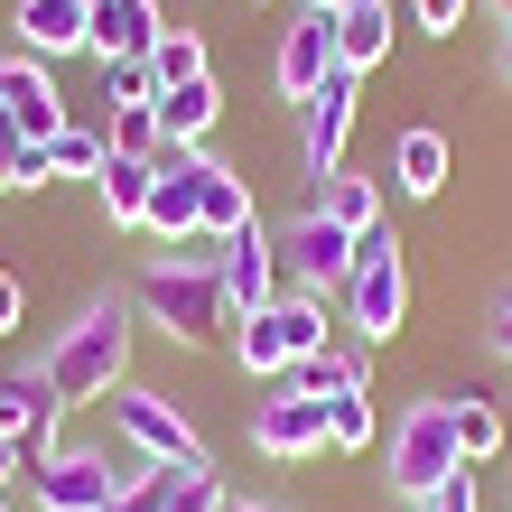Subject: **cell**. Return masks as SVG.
<instances>
[{
	"label": "cell",
	"mask_w": 512,
	"mask_h": 512,
	"mask_svg": "<svg viewBox=\"0 0 512 512\" xmlns=\"http://www.w3.org/2000/svg\"><path fill=\"white\" fill-rule=\"evenodd\" d=\"M0 112H10L28 140H56L75 122L66 94H56V75H47V56H0Z\"/></svg>",
	"instance_id": "11"
},
{
	"label": "cell",
	"mask_w": 512,
	"mask_h": 512,
	"mask_svg": "<svg viewBox=\"0 0 512 512\" xmlns=\"http://www.w3.org/2000/svg\"><path fill=\"white\" fill-rule=\"evenodd\" d=\"M401 512H429V503H401Z\"/></svg>",
	"instance_id": "42"
},
{
	"label": "cell",
	"mask_w": 512,
	"mask_h": 512,
	"mask_svg": "<svg viewBox=\"0 0 512 512\" xmlns=\"http://www.w3.org/2000/svg\"><path fill=\"white\" fill-rule=\"evenodd\" d=\"M252 447H261V457H326V401H298V391L280 382V391H270V401L252 410Z\"/></svg>",
	"instance_id": "12"
},
{
	"label": "cell",
	"mask_w": 512,
	"mask_h": 512,
	"mask_svg": "<svg viewBox=\"0 0 512 512\" xmlns=\"http://www.w3.org/2000/svg\"><path fill=\"white\" fill-rule=\"evenodd\" d=\"M19 466H28V457H19V438L0 429V485H19Z\"/></svg>",
	"instance_id": "36"
},
{
	"label": "cell",
	"mask_w": 512,
	"mask_h": 512,
	"mask_svg": "<svg viewBox=\"0 0 512 512\" xmlns=\"http://www.w3.org/2000/svg\"><path fill=\"white\" fill-rule=\"evenodd\" d=\"M326 75H336V10H298V19L280 28V56H270V84H280L289 103H308Z\"/></svg>",
	"instance_id": "10"
},
{
	"label": "cell",
	"mask_w": 512,
	"mask_h": 512,
	"mask_svg": "<svg viewBox=\"0 0 512 512\" xmlns=\"http://www.w3.org/2000/svg\"><path fill=\"white\" fill-rule=\"evenodd\" d=\"M410 317V270H401V243L391 233H364L354 243V270H345V326L364 345H391Z\"/></svg>",
	"instance_id": "4"
},
{
	"label": "cell",
	"mask_w": 512,
	"mask_h": 512,
	"mask_svg": "<svg viewBox=\"0 0 512 512\" xmlns=\"http://www.w3.org/2000/svg\"><path fill=\"white\" fill-rule=\"evenodd\" d=\"M494 354H503V364H512V289L494 298Z\"/></svg>",
	"instance_id": "34"
},
{
	"label": "cell",
	"mask_w": 512,
	"mask_h": 512,
	"mask_svg": "<svg viewBox=\"0 0 512 512\" xmlns=\"http://www.w3.org/2000/svg\"><path fill=\"white\" fill-rule=\"evenodd\" d=\"M391 38H401V0H345V10H336V66L373 75L391 56Z\"/></svg>",
	"instance_id": "14"
},
{
	"label": "cell",
	"mask_w": 512,
	"mask_h": 512,
	"mask_svg": "<svg viewBox=\"0 0 512 512\" xmlns=\"http://www.w3.org/2000/svg\"><path fill=\"white\" fill-rule=\"evenodd\" d=\"M168 494H177V466H140L122 494H112L103 512H168Z\"/></svg>",
	"instance_id": "28"
},
{
	"label": "cell",
	"mask_w": 512,
	"mask_h": 512,
	"mask_svg": "<svg viewBox=\"0 0 512 512\" xmlns=\"http://www.w3.org/2000/svg\"><path fill=\"white\" fill-rule=\"evenodd\" d=\"M103 140L112 149H122V159H159V112H149V103H131V112H112V122H103Z\"/></svg>",
	"instance_id": "27"
},
{
	"label": "cell",
	"mask_w": 512,
	"mask_h": 512,
	"mask_svg": "<svg viewBox=\"0 0 512 512\" xmlns=\"http://www.w3.org/2000/svg\"><path fill=\"white\" fill-rule=\"evenodd\" d=\"M122 373H131V308H122V298H103V308H84L66 336H56L47 382L66 391V401H112Z\"/></svg>",
	"instance_id": "2"
},
{
	"label": "cell",
	"mask_w": 512,
	"mask_h": 512,
	"mask_svg": "<svg viewBox=\"0 0 512 512\" xmlns=\"http://www.w3.org/2000/svg\"><path fill=\"white\" fill-rule=\"evenodd\" d=\"M391 457V485H401V503H429L447 475H466V447H457V419H447V401H410L401 429L382 438Z\"/></svg>",
	"instance_id": "3"
},
{
	"label": "cell",
	"mask_w": 512,
	"mask_h": 512,
	"mask_svg": "<svg viewBox=\"0 0 512 512\" xmlns=\"http://www.w3.org/2000/svg\"><path fill=\"white\" fill-rule=\"evenodd\" d=\"M447 419H457V447H466V466H485V457H503V447H512L503 410L485 401V391H447Z\"/></svg>",
	"instance_id": "19"
},
{
	"label": "cell",
	"mask_w": 512,
	"mask_h": 512,
	"mask_svg": "<svg viewBox=\"0 0 512 512\" xmlns=\"http://www.w3.org/2000/svg\"><path fill=\"white\" fill-rule=\"evenodd\" d=\"M103 94H112V112H131V103H159V84H149L140 56H112V66H103Z\"/></svg>",
	"instance_id": "29"
},
{
	"label": "cell",
	"mask_w": 512,
	"mask_h": 512,
	"mask_svg": "<svg viewBox=\"0 0 512 512\" xmlns=\"http://www.w3.org/2000/svg\"><path fill=\"white\" fill-rule=\"evenodd\" d=\"M0 512H10V485H0Z\"/></svg>",
	"instance_id": "41"
},
{
	"label": "cell",
	"mask_w": 512,
	"mask_h": 512,
	"mask_svg": "<svg viewBox=\"0 0 512 512\" xmlns=\"http://www.w3.org/2000/svg\"><path fill=\"white\" fill-rule=\"evenodd\" d=\"M475 10H512V0H475Z\"/></svg>",
	"instance_id": "40"
},
{
	"label": "cell",
	"mask_w": 512,
	"mask_h": 512,
	"mask_svg": "<svg viewBox=\"0 0 512 512\" xmlns=\"http://www.w3.org/2000/svg\"><path fill=\"white\" fill-rule=\"evenodd\" d=\"M475 10V0H410V28H429V38H447V28H457Z\"/></svg>",
	"instance_id": "31"
},
{
	"label": "cell",
	"mask_w": 512,
	"mask_h": 512,
	"mask_svg": "<svg viewBox=\"0 0 512 512\" xmlns=\"http://www.w3.org/2000/svg\"><path fill=\"white\" fill-rule=\"evenodd\" d=\"M503 84H512V10H503Z\"/></svg>",
	"instance_id": "37"
},
{
	"label": "cell",
	"mask_w": 512,
	"mask_h": 512,
	"mask_svg": "<svg viewBox=\"0 0 512 512\" xmlns=\"http://www.w3.org/2000/svg\"><path fill=\"white\" fill-rule=\"evenodd\" d=\"M149 112H159V131H168L177 149H196L205 131H215V112H224V94H215V75H196V84H168V94L149 103Z\"/></svg>",
	"instance_id": "17"
},
{
	"label": "cell",
	"mask_w": 512,
	"mask_h": 512,
	"mask_svg": "<svg viewBox=\"0 0 512 512\" xmlns=\"http://www.w3.org/2000/svg\"><path fill=\"white\" fill-rule=\"evenodd\" d=\"M19 308H28V298H19V280H10V270H0V336L19 326Z\"/></svg>",
	"instance_id": "35"
},
{
	"label": "cell",
	"mask_w": 512,
	"mask_h": 512,
	"mask_svg": "<svg viewBox=\"0 0 512 512\" xmlns=\"http://www.w3.org/2000/svg\"><path fill=\"white\" fill-rule=\"evenodd\" d=\"M429 512H475V466H466V475H447V485L429 494Z\"/></svg>",
	"instance_id": "33"
},
{
	"label": "cell",
	"mask_w": 512,
	"mask_h": 512,
	"mask_svg": "<svg viewBox=\"0 0 512 512\" xmlns=\"http://www.w3.org/2000/svg\"><path fill=\"white\" fill-rule=\"evenodd\" d=\"M317 215L326 224H345V233H382V187H373V177H326V187H317Z\"/></svg>",
	"instance_id": "21"
},
{
	"label": "cell",
	"mask_w": 512,
	"mask_h": 512,
	"mask_svg": "<svg viewBox=\"0 0 512 512\" xmlns=\"http://www.w3.org/2000/svg\"><path fill=\"white\" fill-rule=\"evenodd\" d=\"M233 354H243V373H289V336H280V317H243L233 326Z\"/></svg>",
	"instance_id": "26"
},
{
	"label": "cell",
	"mask_w": 512,
	"mask_h": 512,
	"mask_svg": "<svg viewBox=\"0 0 512 512\" xmlns=\"http://www.w3.org/2000/svg\"><path fill=\"white\" fill-rule=\"evenodd\" d=\"M140 66H149V84H159V94H168V84H196V75H205V38H196V28H168Z\"/></svg>",
	"instance_id": "25"
},
{
	"label": "cell",
	"mask_w": 512,
	"mask_h": 512,
	"mask_svg": "<svg viewBox=\"0 0 512 512\" xmlns=\"http://www.w3.org/2000/svg\"><path fill=\"white\" fill-rule=\"evenodd\" d=\"M298 10H345V0H298Z\"/></svg>",
	"instance_id": "39"
},
{
	"label": "cell",
	"mask_w": 512,
	"mask_h": 512,
	"mask_svg": "<svg viewBox=\"0 0 512 512\" xmlns=\"http://www.w3.org/2000/svg\"><path fill=\"white\" fill-rule=\"evenodd\" d=\"M94 47V0H19V56H75Z\"/></svg>",
	"instance_id": "13"
},
{
	"label": "cell",
	"mask_w": 512,
	"mask_h": 512,
	"mask_svg": "<svg viewBox=\"0 0 512 512\" xmlns=\"http://www.w3.org/2000/svg\"><path fill=\"white\" fill-rule=\"evenodd\" d=\"M373 438H382V419H373V391H364V382L326 391V447H336V457H354V447H373Z\"/></svg>",
	"instance_id": "22"
},
{
	"label": "cell",
	"mask_w": 512,
	"mask_h": 512,
	"mask_svg": "<svg viewBox=\"0 0 512 512\" xmlns=\"http://www.w3.org/2000/svg\"><path fill=\"white\" fill-rule=\"evenodd\" d=\"M391 187L401 196H438L447 187V140L438 131H401L391 140Z\"/></svg>",
	"instance_id": "18"
},
{
	"label": "cell",
	"mask_w": 512,
	"mask_h": 512,
	"mask_svg": "<svg viewBox=\"0 0 512 512\" xmlns=\"http://www.w3.org/2000/svg\"><path fill=\"white\" fill-rule=\"evenodd\" d=\"M270 243H280V270H289L308 298H345V270H354V243H364V233L326 224L317 205H308V215H298L289 233H270Z\"/></svg>",
	"instance_id": "8"
},
{
	"label": "cell",
	"mask_w": 512,
	"mask_h": 512,
	"mask_svg": "<svg viewBox=\"0 0 512 512\" xmlns=\"http://www.w3.org/2000/svg\"><path fill=\"white\" fill-rule=\"evenodd\" d=\"M103 159H112V140L94 122H66L47 140V177H103Z\"/></svg>",
	"instance_id": "24"
},
{
	"label": "cell",
	"mask_w": 512,
	"mask_h": 512,
	"mask_svg": "<svg viewBox=\"0 0 512 512\" xmlns=\"http://www.w3.org/2000/svg\"><path fill=\"white\" fill-rule=\"evenodd\" d=\"M224 512H270V503H233V494H224Z\"/></svg>",
	"instance_id": "38"
},
{
	"label": "cell",
	"mask_w": 512,
	"mask_h": 512,
	"mask_svg": "<svg viewBox=\"0 0 512 512\" xmlns=\"http://www.w3.org/2000/svg\"><path fill=\"white\" fill-rule=\"evenodd\" d=\"M354 94H364V75H354V66H336L308 103H298V168H308L317 187L345 168V140H354Z\"/></svg>",
	"instance_id": "6"
},
{
	"label": "cell",
	"mask_w": 512,
	"mask_h": 512,
	"mask_svg": "<svg viewBox=\"0 0 512 512\" xmlns=\"http://www.w3.org/2000/svg\"><path fill=\"white\" fill-rule=\"evenodd\" d=\"M168 512H224V485H215V466H196V475H177V494Z\"/></svg>",
	"instance_id": "30"
},
{
	"label": "cell",
	"mask_w": 512,
	"mask_h": 512,
	"mask_svg": "<svg viewBox=\"0 0 512 512\" xmlns=\"http://www.w3.org/2000/svg\"><path fill=\"white\" fill-rule=\"evenodd\" d=\"M168 38V19H159V0H94V66H112V56H149Z\"/></svg>",
	"instance_id": "15"
},
{
	"label": "cell",
	"mask_w": 512,
	"mask_h": 512,
	"mask_svg": "<svg viewBox=\"0 0 512 512\" xmlns=\"http://www.w3.org/2000/svg\"><path fill=\"white\" fill-rule=\"evenodd\" d=\"M122 485H131V466H122V457H103V447H56V457L28 475L38 512H103Z\"/></svg>",
	"instance_id": "7"
},
{
	"label": "cell",
	"mask_w": 512,
	"mask_h": 512,
	"mask_svg": "<svg viewBox=\"0 0 512 512\" xmlns=\"http://www.w3.org/2000/svg\"><path fill=\"white\" fill-rule=\"evenodd\" d=\"M103 419L131 438V457H140V466H177V475H196V466H205V438L187 429V410H177V401H159V391H140V382H122V391H112V401H103Z\"/></svg>",
	"instance_id": "5"
},
{
	"label": "cell",
	"mask_w": 512,
	"mask_h": 512,
	"mask_svg": "<svg viewBox=\"0 0 512 512\" xmlns=\"http://www.w3.org/2000/svg\"><path fill=\"white\" fill-rule=\"evenodd\" d=\"M94 187H103V215H112V224H149V187H159V168H149V159H122V149H112Z\"/></svg>",
	"instance_id": "20"
},
{
	"label": "cell",
	"mask_w": 512,
	"mask_h": 512,
	"mask_svg": "<svg viewBox=\"0 0 512 512\" xmlns=\"http://www.w3.org/2000/svg\"><path fill=\"white\" fill-rule=\"evenodd\" d=\"M233 224H252V187L224 159H196V233H205V243H224Z\"/></svg>",
	"instance_id": "16"
},
{
	"label": "cell",
	"mask_w": 512,
	"mask_h": 512,
	"mask_svg": "<svg viewBox=\"0 0 512 512\" xmlns=\"http://www.w3.org/2000/svg\"><path fill=\"white\" fill-rule=\"evenodd\" d=\"M140 317L159 326V336H177V345H224L233 326V298H224V270H215V252H177V261H149L140 270Z\"/></svg>",
	"instance_id": "1"
},
{
	"label": "cell",
	"mask_w": 512,
	"mask_h": 512,
	"mask_svg": "<svg viewBox=\"0 0 512 512\" xmlns=\"http://www.w3.org/2000/svg\"><path fill=\"white\" fill-rule=\"evenodd\" d=\"M280 382L298 391V401H326V391H345V382H364V354H354V345H345V354H336V345H317V354H298V364H289Z\"/></svg>",
	"instance_id": "23"
},
{
	"label": "cell",
	"mask_w": 512,
	"mask_h": 512,
	"mask_svg": "<svg viewBox=\"0 0 512 512\" xmlns=\"http://www.w3.org/2000/svg\"><path fill=\"white\" fill-rule=\"evenodd\" d=\"M215 270H224V298H233V317H261L270 298H280V243H270V224H233L224 243H215Z\"/></svg>",
	"instance_id": "9"
},
{
	"label": "cell",
	"mask_w": 512,
	"mask_h": 512,
	"mask_svg": "<svg viewBox=\"0 0 512 512\" xmlns=\"http://www.w3.org/2000/svg\"><path fill=\"white\" fill-rule=\"evenodd\" d=\"M19 159H28V131L0 112V187H19Z\"/></svg>",
	"instance_id": "32"
}]
</instances>
